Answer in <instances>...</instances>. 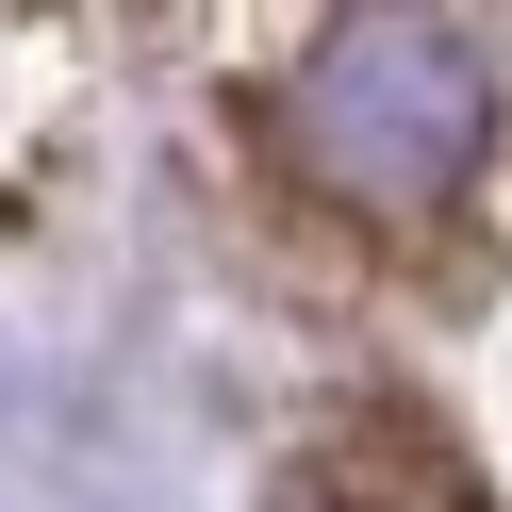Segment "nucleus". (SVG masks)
<instances>
[{"label":"nucleus","mask_w":512,"mask_h":512,"mask_svg":"<svg viewBox=\"0 0 512 512\" xmlns=\"http://www.w3.org/2000/svg\"><path fill=\"white\" fill-rule=\"evenodd\" d=\"M281 149H298L314 199L413 232V215H446L479 182V149H496V67H479L463 17L380 0V17H347V34L281 83Z\"/></svg>","instance_id":"obj_1"},{"label":"nucleus","mask_w":512,"mask_h":512,"mask_svg":"<svg viewBox=\"0 0 512 512\" xmlns=\"http://www.w3.org/2000/svg\"><path fill=\"white\" fill-rule=\"evenodd\" d=\"M347 512H479V479L413 413H380V430H347Z\"/></svg>","instance_id":"obj_2"}]
</instances>
